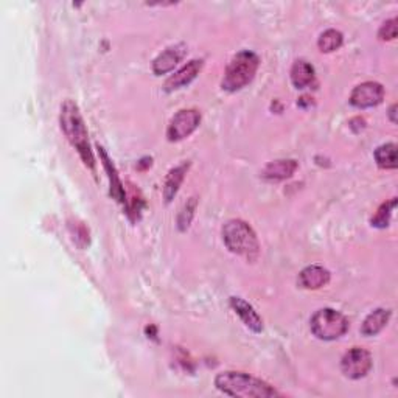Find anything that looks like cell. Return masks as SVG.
<instances>
[{
	"mask_svg": "<svg viewBox=\"0 0 398 398\" xmlns=\"http://www.w3.org/2000/svg\"><path fill=\"white\" fill-rule=\"evenodd\" d=\"M395 204H397L395 198H392L388 202H384V204L378 208V212H376V215L372 218V226L378 227V229L388 227L389 222H390V216H392Z\"/></svg>",
	"mask_w": 398,
	"mask_h": 398,
	"instance_id": "ffe728a7",
	"label": "cell"
},
{
	"mask_svg": "<svg viewBox=\"0 0 398 398\" xmlns=\"http://www.w3.org/2000/svg\"><path fill=\"white\" fill-rule=\"evenodd\" d=\"M201 123V114L197 109H183L171 118L166 129V137L170 142H179L184 141L192 132L199 127Z\"/></svg>",
	"mask_w": 398,
	"mask_h": 398,
	"instance_id": "52a82bcc",
	"label": "cell"
},
{
	"mask_svg": "<svg viewBox=\"0 0 398 398\" xmlns=\"http://www.w3.org/2000/svg\"><path fill=\"white\" fill-rule=\"evenodd\" d=\"M188 170V164H180L178 166H174L170 173L166 174L165 184H164V198L165 202H171L173 198L176 197V193L179 192V187L183 184V180L185 178V173Z\"/></svg>",
	"mask_w": 398,
	"mask_h": 398,
	"instance_id": "e0dca14e",
	"label": "cell"
},
{
	"mask_svg": "<svg viewBox=\"0 0 398 398\" xmlns=\"http://www.w3.org/2000/svg\"><path fill=\"white\" fill-rule=\"evenodd\" d=\"M330 282V272L319 264L306 266L299 274V285L305 290H319Z\"/></svg>",
	"mask_w": 398,
	"mask_h": 398,
	"instance_id": "7c38bea8",
	"label": "cell"
},
{
	"mask_svg": "<svg viewBox=\"0 0 398 398\" xmlns=\"http://www.w3.org/2000/svg\"><path fill=\"white\" fill-rule=\"evenodd\" d=\"M230 306L232 310L239 314L240 319L243 320V324L246 325L249 330H253L255 333L263 332V320L258 316L257 311L254 310V306L248 304L246 300L241 297H230Z\"/></svg>",
	"mask_w": 398,
	"mask_h": 398,
	"instance_id": "30bf717a",
	"label": "cell"
},
{
	"mask_svg": "<svg viewBox=\"0 0 398 398\" xmlns=\"http://www.w3.org/2000/svg\"><path fill=\"white\" fill-rule=\"evenodd\" d=\"M372 369V356L364 348L353 347L341 360V370L347 378L361 380Z\"/></svg>",
	"mask_w": 398,
	"mask_h": 398,
	"instance_id": "8992f818",
	"label": "cell"
},
{
	"mask_svg": "<svg viewBox=\"0 0 398 398\" xmlns=\"http://www.w3.org/2000/svg\"><path fill=\"white\" fill-rule=\"evenodd\" d=\"M375 160L383 170H395L397 169V145L384 143L378 146L375 151Z\"/></svg>",
	"mask_w": 398,
	"mask_h": 398,
	"instance_id": "ac0fdd59",
	"label": "cell"
},
{
	"mask_svg": "<svg viewBox=\"0 0 398 398\" xmlns=\"http://www.w3.org/2000/svg\"><path fill=\"white\" fill-rule=\"evenodd\" d=\"M378 36L383 41H392L397 38V19L392 17L381 25Z\"/></svg>",
	"mask_w": 398,
	"mask_h": 398,
	"instance_id": "7402d4cb",
	"label": "cell"
},
{
	"mask_svg": "<svg viewBox=\"0 0 398 398\" xmlns=\"http://www.w3.org/2000/svg\"><path fill=\"white\" fill-rule=\"evenodd\" d=\"M194 208H197V199L192 198L184 206L183 212H180V215H179V229L180 230H185L188 226H190L192 218H193V215H194Z\"/></svg>",
	"mask_w": 398,
	"mask_h": 398,
	"instance_id": "44dd1931",
	"label": "cell"
},
{
	"mask_svg": "<svg viewBox=\"0 0 398 398\" xmlns=\"http://www.w3.org/2000/svg\"><path fill=\"white\" fill-rule=\"evenodd\" d=\"M314 80H316V72H314V67L310 64L308 61L299 59L294 62V64H292L291 81L296 89L310 87L314 83Z\"/></svg>",
	"mask_w": 398,
	"mask_h": 398,
	"instance_id": "5bb4252c",
	"label": "cell"
},
{
	"mask_svg": "<svg viewBox=\"0 0 398 398\" xmlns=\"http://www.w3.org/2000/svg\"><path fill=\"white\" fill-rule=\"evenodd\" d=\"M59 123L62 132H64L66 137L69 138V142H71L76 148V151L80 152L83 162H85L89 169H94L95 160L92 156V151H90L86 125L85 120H83L78 106H76L72 100H67L64 101V104H62Z\"/></svg>",
	"mask_w": 398,
	"mask_h": 398,
	"instance_id": "7a4b0ae2",
	"label": "cell"
},
{
	"mask_svg": "<svg viewBox=\"0 0 398 398\" xmlns=\"http://www.w3.org/2000/svg\"><path fill=\"white\" fill-rule=\"evenodd\" d=\"M215 386L220 392L239 398H272L280 397V392L255 376L244 372H221L216 375Z\"/></svg>",
	"mask_w": 398,
	"mask_h": 398,
	"instance_id": "6da1fadb",
	"label": "cell"
},
{
	"mask_svg": "<svg viewBox=\"0 0 398 398\" xmlns=\"http://www.w3.org/2000/svg\"><path fill=\"white\" fill-rule=\"evenodd\" d=\"M395 111H397V104H392L389 109V117H390V122L397 123V118H395Z\"/></svg>",
	"mask_w": 398,
	"mask_h": 398,
	"instance_id": "603a6c76",
	"label": "cell"
},
{
	"mask_svg": "<svg viewBox=\"0 0 398 398\" xmlns=\"http://www.w3.org/2000/svg\"><path fill=\"white\" fill-rule=\"evenodd\" d=\"M202 64H204L202 59L190 61L188 64H185L183 69H179L176 73H173L170 78L165 81L164 89L166 92H174V90H179L188 86L199 75Z\"/></svg>",
	"mask_w": 398,
	"mask_h": 398,
	"instance_id": "9c48e42d",
	"label": "cell"
},
{
	"mask_svg": "<svg viewBox=\"0 0 398 398\" xmlns=\"http://www.w3.org/2000/svg\"><path fill=\"white\" fill-rule=\"evenodd\" d=\"M342 41H344V38H342V33L330 29L320 34L318 39V47L320 52L330 53V52L338 50V48L342 45Z\"/></svg>",
	"mask_w": 398,
	"mask_h": 398,
	"instance_id": "d6986e66",
	"label": "cell"
},
{
	"mask_svg": "<svg viewBox=\"0 0 398 398\" xmlns=\"http://www.w3.org/2000/svg\"><path fill=\"white\" fill-rule=\"evenodd\" d=\"M311 333L318 339L334 341L344 336L348 330V320L344 314L333 310L322 308L318 310L310 319Z\"/></svg>",
	"mask_w": 398,
	"mask_h": 398,
	"instance_id": "5b68a950",
	"label": "cell"
},
{
	"mask_svg": "<svg viewBox=\"0 0 398 398\" xmlns=\"http://www.w3.org/2000/svg\"><path fill=\"white\" fill-rule=\"evenodd\" d=\"M258 66H260V58L254 52L243 50L236 53L229 62L221 87L227 92H236L246 87L254 80Z\"/></svg>",
	"mask_w": 398,
	"mask_h": 398,
	"instance_id": "277c9868",
	"label": "cell"
},
{
	"mask_svg": "<svg viewBox=\"0 0 398 398\" xmlns=\"http://www.w3.org/2000/svg\"><path fill=\"white\" fill-rule=\"evenodd\" d=\"M185 55V45H173L169 47L165 52H162L159 57L152 62V72L156 75H165L171 72L174 67L178 66V62L184 58Z\"/></svg>",
	"mask_w": 398,
	"mask_h": 398,
	"instance_id": "8fae6325",
	"label": "cell"
},
{
	"mask_svg": "<svg viewBox=\"0 0 398 398\" xmlns=\"http://www.w3.org/2000/svg\"><path fill=\"white\" fill-rule=\"evenodd\" d=\"M222 241L232 254L255 260L260 253L254 229L243 220H230L222 226Z\"/></svg>",
	"mask_w": 398,
	"mask_h": 398,
	"instance_id": "3957f363",
	"label": "cell"
},
{
	"mask_svg": "<svg viewBox=\"0 0 398 398\" xmlns=\"http://www.w3.org/2000/svg\"><path fill=\"white\" fill-rule=\"evenodd\" d=\"M297 170V162L292 159H280L269 162L262 171V176L268 180H283L291 178Z\"/></svg>",
	"mask_w": 398,
	"mask_h": 398,
	"instance_id": "4fadbf2b",
	"label": "cell"
},
{
	"mask_svg": "<svg viewBox=\"0 0 398 398\" xmlns=\"http://www.w3.org/2000/svg\"><path fill=\"white\" fill-rule=\"evenodd\" d=\"M383 100H384V87L376 81L362 83V85L356 86L352 90L350 95L352 106L360 109L378 106Z\"/></svg>",
	"mask_w": 398,
	"mask_h": 398,
	"instance_id": "ba28073f",
	"label": "cell"
},
{
	"mask_svg": "<svg viewBox=\"0 0 398 398\" xmlns=\"http://www.w3.org/2000/svg\"><path fill=\"white\" fill-rule=\"evenodd\" d=\"M99 152H100V157L103 160V166L104 170L108 171V176H109V183H111V194H113L114 199L118 202H127V193H125V188L122 185V180L118 178V174L115 171V166L114 164L111 162V159L108 157L106 151H104L101 146H99Z\"/></svg>",
	"mask_w": 398,
	"mask_h": 398,
	"instance_id": "2e32d148",
	"label": "cell"
},
{
	"mask_svg": "<svg viewBox=\"0 0 398 398\" xmlns=\"http://www.w3.org/2000/svg\"><path fill=\"white\" fill-rule=\"evenodd\" d=\"M390 310L388 308H376L364 319V322L361 325V334L364 336H375L378 334L384 327L388 325L390 319Z\"/></svg>",
	"mask_w": 398,
	"mask_h": 398,
	"instance_id": "9a60e30c",
	"label": "cell"
}]
</instances>
